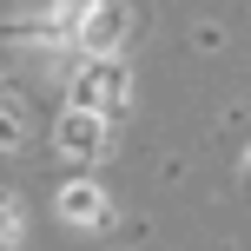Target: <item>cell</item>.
<instances>
[{"mask_svg":"<svg viewBox=\"0 0 251 251\" xmlns=\"http://www.w3.org/2000/svg\"><path fill=\"white\" fill-rule=\"evenodd\" d=\"M126 93H132V79H126V66L113 53H93V60L79 66V79H73V106H86V113H100V119L119 113Z\"/></svg>","mask_w":251,"mask_h":251,"instance_id":"cell-1","label":"cell"},{"mask_svg":"<svg viewBox=\"0 0 251 251\" xmlns=\"http://www.w3.org/2000/svg\"><path fill=\"white\" fill-rule=\"evenodd\" d=\"M0 245H13V199L0 192Z\"/></svg>","mask_w":251,"mask_h":251,"instance_id":"cell-6","label":"cell"},{"mask_svg":"<svg viewBox=\"0 0 251 251\" xmlns=\"http://www.w3.org/2000/svg\"><path fill=\"white\" fill-rule=\"evenodd\" d=\"M245 165H251V159H245Z\"/></svg>","mask_w":251,"mask_h":251,"instance_id":"cell-7","label":"cell"},{"mask_svg":"<svg viewBox=\"0 0 251 251\" xmlns=\"http://www.w3.org/2000/svg\"><path fill=\"white\" fill-rule=\"evenodd\" d=\"M60 152H66V159H100V152H106V126H100V113L73 106V113L60 119Z\"/></svg>","mask_w":251,"mask_h":251,"instance_id":"cell-3","label":"cell"},{"mask_svg":"<svg viewBox=\"0 0 251 251\" xmlns=\"http://www.w3.org/2000/svg\"><path fill=\"white\" fill-rule=\"evenodd\" d=\"M0 146H20V113L13 106H0Z\"/></svg>","mask_w":251,"mask_h":251,"instance_id":"cell-5","label":"cell"},{"mask_svg":"<svg viewBox=\"0 0 251 251\" xmlns=\"http://www.w3.org/2000/svg\"><path fill=\"white\" fill-rule=\"evenodd\" d=\"M60 212L73 218V225H100V218H106V192L100 185H66L60 192Z\"/></svg>","mask_w":251,"mask_h":251,"instance_id":"cell-4","label":"cell"},{"mask_svg":"<svg viewBox=\"0 0 251 251\" xmlns=\"http://www.w3.org/2000/svg\"><path fill=\"white\" fill-rule=\"evenodd\" d=\"M119 33H126V7H119V0H86V7H79V20H73L79 53H113Z\"/></svg>","mask_w":251,"mask_h":251,"instance_id":"cell-2","label":"cell"}]
</instances>
